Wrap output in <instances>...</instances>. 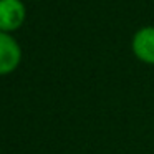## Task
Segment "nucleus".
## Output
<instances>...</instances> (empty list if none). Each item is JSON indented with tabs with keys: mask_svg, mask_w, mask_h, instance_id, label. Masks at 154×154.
Segmentation results:
<instances>
[{
	"mask_svg": "<svg viewBox=\"0 0 154 154\" xmlns=\"http://www.w3.org/2000/svg\"><path fill=\"white\" fill-rule=\"evenodd\" d=\"M133 55L146 65H154V27H143L133 35Z\"/></svg>",
	"mask_w": 154,
	"mask_h": 154,
	"instance_id": "3",
	"label": "nucleus"
},
{
	"mask_svg": "<svg viewBox=\"0 0 154 154\" xmlns=\"http://www.w3.org/2000/svg\"><path fill=\"white\" fill-rule=\"evenodd\" d=\"M32 2H40V0H32Z\"/></svg>",
	"mask_w": 154,
	"mask_h": 154,
	"instance_id": "4",
	"label": "nucleus"
},
{
	"mask_svg": "<svg viewBox=\"0 0 154 154\" xmlns=\"http://www.w3.org/2000/svg\"><path fill=\"white\" fill-rule=\"evenodd\" d=\"M27 18V8L22 0H0V32L14 33Z\"/></svg>",
	"mask_w": 154,
	"mask_h": 154,
	"instance_id": "2",
	"label": "nucleus"
},
{
	"mask_svg": "<svg viewBox=\"0 0 154 154\" xmlns=\"http://www.w3.org/2000/svg\"><path fill=\"white\" fill-rule=\"evenodd\" d=\"M22 47L14 35L0 32V76L10 75L20 66Z\"/></svg>",
	"mask_w": 154,
	"mask_h": 154,
	"instance_id": "1",
	"label": "nucleus"
}]
</instances>
